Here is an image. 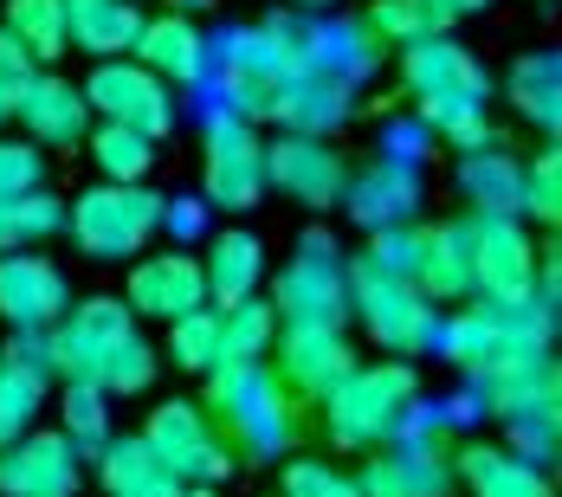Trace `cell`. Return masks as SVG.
Instances as JSON below:
<instances>
[{
    "label": "cell",
    "instance_id": "obj_1",
    "mask_svg": "<svg viewBox=\"0 0 562 497\" xmlns=\"http://www.w3.org/2000/svg\"><path fill=\"white\" fill-rule=\"evenodd\" d=\"M207 420L221 427L233 452L272 459L297 433V394L266 369V362H214L207 369Z\"/></svg>",
    "mask_w": 562,
    "mask_h": 497
},
{
    "label": "cell",
    "instance_id": "obj_2",
    "mask_svg": "<svg viewBox=\"0 0 562 497\" xmlns=\"http://www.w3.org/2000/svg\"><path fill=\"white\" fill-rule=\"evenodd\" d=\"M420 400V375L407 362H356L330 394H324V433L342 452H375V445L401 440L407 414Z\"/></svg>",
    "mask_w": 562,
    "mask_h": 497
},
{
    "label": "cell",
    "instance_id": "obj_3",
    "mask_svg": "<svg viewBox=\"0 0 562 497\" xmlns=\"http://www.w3.org/2000/svg\"><path fill=\"white\" fill-rule=\"evenodd\" d=\"M550 336H557V310L550 304H492V297H479V304H459L447 324L434 330L440 342V355H447L459 375H492L498 362L510 355H530V349H550Z\"/></svg>",
    "mask_w": 562,
    "mask_h": 497
},
{
    "label": "cell",
    "instance_id": "obj_4",
    "mask_svg": "<svg viewBox=\"0 0 562 497\" xmlns=\"http://www.w3.org/2000/svg\"><path fill=\"white\" fill-rule=\"evenodd\" d=\"M349 278V317L369 330V342L394 355V362H407V355H420V349H434V330H440V317H434V304L414 291V278L401 272H382L375 259H349L342 266Z\"/></svg>",
    "mask_w": 562,
    "mask_h": 497
},
{
    "label": "cell",
    "instance_id": "obj_5",
    "mask_svg": "<svg viewBox=\"0 0 562 497\" xmlns=\"http://www.w3.org/2000/svg\"><path fill=\"white\" fill-rule=\"evenodd\" d=\"M162 226V194L143 181H98L65 207V233L78 239L85 259H136Z\"/></svg>",
    "mask_w": 562,
    "mask_h": 497
},
{
    "label": "cell",
    "instance_id": "obj_6",
    "mask_svg": "<svg viewBox=\"0 0 562 497\" xmlns=\"http://www.w3.org/2000/svg\"><path fill=\"white\" fill-rule=\"evenodd\" d=\"M401 84H407V98H414V111L420 123L440 136L452 116L465 111H485V98H492V78H485V65L465 53L452 33H434V39H414V46H401Z\"/></svg>",
    "mask_w": 562,
    "mask_h": 497
},
{
    "label": "cell",
    "instance_id": "obj_7",
    "mask_svg": "<svg viewBox=\"0 0 562 497\" xmlns=\"http://www.w3.org/2000/svg\"><path fill=\"white\" fill-rule=\"evenodd\" d=\"M272 310H279V324L342 330V317H349V278H342L337 239L324 226H311L297 239V259L272 278Z\"/></svg>",
    "mask_w": 562,
    "mask_h": 497
},
{
    "label": "cell",
    "instance_id": "obj_8",
    "mask_svg": "<svg viewBox=\"0 0 562 497\" xmlns=\"http://www.w3.org/2000/svg\"><path fill=\"white\" fill-rule=\"evenodd\" d=\"M401 433H407L401 445L389 440V445L369 452V465L356 472V492L362 497H447L452 492V440H447V427L420 420V407H414Z\"/></svg>",
    "mask_w": 562,
    "mask_h": 497
},
{
    "label": "cell",
    "instance_id": "obj_9",
    "mask_svg": "<svg viewBox=\"0 0 562 497\" xmlns=\"http://www.w3.org/2000/svg\"><path fill=\"white\" fill-rule=\"evenodd\" d=\"M143 440H149V452L169 465L181 485H221L239 465V452L221 440V427L207 420L201 400H162V407H149Z\"/></svg>",
    "mask_w": 562,
    "mask_h": 497
},
{
    "label": "cell",
    "instance_id": "obj_10",
    "mask_svg": "<svg viewBox=\"0 0 562 497\" xmlns=\"http://www.w3.org/2000/svg\"><path fill=\"white\" fill-rule=\"evenodd\" d=\"M78 91H85V104L104 116V123H123V129L149 136V143H162V136L175 129L169 84H162L143 58H98L91 78H85Z\"/></svg>",
    "mask_w": 562,
    "mask_h": 497
},
{
    "label": "cell",
    "instance_id": "obj_11",
    "mask_svg": "<svg viewBox=\"0 0 562 497\" xmlns=\"http://www.w3.org/2000/svg\"><path fill=\"white\" fill-rule=\"evenodd\" d=\"M46 336H53V375H65V382H98L104 362L136 336V317H130L123 297H85V304H65V317Z\"/></svg>",
    "mask_w": 562,
    "mask_h": 497
},
{
    "label": "cell",
    "instance_id": "obj_12",
    "mask_svg": "<svg viewBox=\"0 0 562 497\" xmlns=\"http://www.w3.org/2000/svg\"><path fill=\"white\" fill-rule=\"evenodd\" d=\"M472 221V214H465ZM537 239L517 214H485L472 221V291L492 304H530L537 297Z\"/></svg>",
    "mask_w": 562,
    "mask_h": 497
},
{
    "label": "cell",
    "instance_id": "obj_13",
    "mask_svg": "<svg viewBox=\"0 0 562 497\" xmlns=\"http://www.w3.org/2000/svg\"><path fill=\"white\" fill-rule=\"evenodd\" d=\"M207 207H226V214H246V207H259L266 201V143H259V129L252 123H239V116L226 111H207Z\"/></svg>",
    "mask_w": 562,
    "mask_h": 497
},
{
    "label": "cell",
    "instance_id": "obj_14",
    "mask_svg": "<svg viewBox=\"0 0 562 497\" xmlns=\"http://www.w3.org/2000/svg\"><path fill=\"white\" fill-rule=\"evenodd\" d=\"M214 91H221V111L239 116V123H259V116L272 111V91H279L284 65L279 53L266 46V33L259 26H233L221 33V46H214Z\"/></svg>",
    "mask_w": 562,
    "mask_h": 497
},
{
    "label": "cell",
    "instance_id": "obj_15",
    "mask_svg": "<svg viewBox=\"0 0 562 497\" xmlns=\"http://www.w3.org/2000/svg\"><path fill=\"white\" fill-rule=\"evenodd\" d=\"M407 278L427 304L472 297V221L407 226Z\"/></svg>",
    "mask_w": 562,
    "mask_h": 497
},
{
    "label": "cell",
    "instance_id": "obj_16",
    "mask_svg": "<svg viewBox=\"0 0 562 497\" xmlns=\"http://www.w3.org/2000/svg\"><path fill=\"white\" fill-rule=\"evenodd\" d=\"M349 162L342 149H330V136H279L266 143V188H279L284 201H304V207H337Z\"/></svg>",
    "mask_w": 562,
    "mask_h": 497
},
{
    "label": "cell",
    "instance_id": "obj_17",
    "mask_svg": "<svg viewBox=\"0 0 562 497\" xmlns=\"http://www.w3.org/2000/svg\"><path fill=\"white\" fill-rule=\"evenodd\" d=\"M78 485H85V465L65 433L33 427L13 445H0V497H78Z\"/></svg>",
    "mask_w": 562,
    "mask_h": 497
},
{
    "label": "cell",
    "instance_id": "obj_18",
    "mask_svg": "<svg viewBox=\"0 0 562 497\" xmlns=\"http://www.w3.org/2000/svg\"><path fill=\"white\" fill-rule=\"evenodd\" d=\"M130 317H149V324H175L188 310L207 304V278L194 252H149L130 266V291H123Z\"/></svg>",
    "mask_w": 562,
    "mask_h": 497
},
{
    "label": "cell",
    "instance_id": "obj_19",
    "mask_svg": "<svg viewBox=\"0 0 562 497\" xmlns=\"http://www.w3.org/2000/svg\"><path fill=\"white\" fill-rule=\"evenodd\" d=\"M71 304V284L40 252H0V324L7 330H53Z\"/></svg>",
    "mask_w": 562,
    "mask_h": 497
},
{
    "label": "cell",
    "instance_id": "obj_20",
    "mask_svg": "<svg viewBox=\"0 0 562 497\" xmlns=\"http://www.w3.org/2000/svg\"><path fill=\"white\" fill-rule=\"evenodd\" d=\"M356 84H342L330 71H317V65H297V71H284L279 91H272V123H279L284 136H337L349 111H356V98H349Z\"/></svg>",
    "mask_w": 562,
    "mask_h": 497
},
{
    "label": "cell",
    "instance_id": "obj_21",
    "mask_svg": "<svg viewBox=\"0 0 562 497\" xmlns=\"http://www.w3.org/2000/svg\"><path fill=\"white\" fill-rule=\"evenodd\" d=\"M272 355H279V369H272V375H279L297 400H324V394L356 369V355H349L342 330H311V324H279Z\"/></svg>",
    "mask_w": 562,
    "mask_h": 497
},
{
    "label": "cell",
    "instance_id": "obj_22",
    "mask_svg": "<svg viewBox=\"0 0 562 497\" xmlns=\"http://www.w3.org/2000/svg\"><path fill=\"white\" fill-rule=\"evenodd\" d=\"M342 207H349V221L362 226V233L407 226L414 214H420V174H414L407 162L375 156L369 168H356V174L342 181Z\"/></svg>",
    "mask_w": 562,
    "mask_h": 497
},
{
    "label": "cell",
    "instance_id": "obj_23",
    "mask_svg": "<svg viewBox=\"0 0 562 497\" xmlns=\"http://www.w3.org/2000/svg\"><path fill=\"white\" fill-rule=\"evenodd\" d=\"M452 478L472 497H557V478L543 465H530L510 445H485V440L452 445Z\"/></svg>",
    "mask_w": 562,
    "mask_h": 497
},
{
    "label": "cell",
    "instance_id": "obj_24",
    "mask_svg": "<svg viewBox=\"0 0 562 497\" xmlns=\"http://www.w3.org/2000/svg\"><path fill=\"white\" fill-rule=\"evenodd\" d=\"M162 84H207V65H214V39L188 20V13H162V20H143L136 33V53Z\"/></svg>",
    "mask_w": 562,
    "mask_h": 497
},
{
    "label": "cell",
    "instance_id": "obj_25",
    "mask_svg": "<svg viewBox=\"0 0 562 497\" xmlns=\"http://www.w3.org/2000/svg\"><path fill=\"white\" fill-rule=\"evenodd\" d=\"M20 123H26V143H85V129H91V104H85V91L71 84V78H58V71H33V84L20 91Z\"/></svg>",
    "mask_w": 562,
    "mask_h": 497
},
{
    "label": "cell",
    "instance_id": "obj_26",
    "mask_svg": "<svg viewBox=\"0 0 562 497\" xmlns=\"http://www.w3.org/2000/svg\"><path fill=\"white\" fill-rule=\"evenodd\" d=\"M479 400H485V414H530V407H557V355L550 349H530V355H510L498 362L492 375H479Z\"/></svg>",
    "mask_w": 562,
    "mask_h": 497
},
{
    "label": "cell",
    "instance_id": "obj_27",
    "mask_svg": "<svg viewBox=\"0 0 562 497\" xmlns=\"http://www.w3.org/2000/svg\"><path fill=\"white\" fill-rule=\"evenodd\" d=\"M91 459H98V485H104V497H175L181 492V478L149 452L143 433H111Z\"/></svg>",
    "mask_w": 562,
    "mask_h": 497
},
{
    "label": "cell",
    "instance_id": "obj_28",
    "mask_svg": "<svg viewBox=\"0 0 562 497\" xmlns=\"http://www.w3.org/2000/svg\"><path fill=\"white\" fill-rule=\"evenodd\" d=\"M459 194L472 201V221H485V214H517L524 221V162L505 143L465 149L459 156Z\"/></svg>",
    "mask_w": 562,
    "mask_h": 497
},
{
    "label": "cell",
    "instance_id": "obj_29",
    "mask_svg": "<svg viewBox=\"0 0 562 497\" xmlns=\"http://www.w3.org/2000/svg\"><path fill=\"white\" fill-rule=\"evenodd\" d=\"M201 278H207V297H214L221 310L259 297V284H266V239L246 233V226L214 233V246H207V259H201Z\"/></svg>",
    "mask_w": 562,
    "mask_h": 497
},
{
    "label": "cell",
    "instance_id": "obj_30",
    "mask_svg": "<svg viewBox=\"0 0 562 497\" xmlns=\"http://www.w3.org/2000/svg\"><path fill=\"white\" fill-rule=\"evenodd\" d=\"M65 33L91 58H130L143 13H136V0H65Z\"/></svg>",
    "mask_w": 562,
    "mask_h": 497
},
{
    "label": "cell",
    "instance_id": "obj_31",
    "mask_svg": "<svg viewBox=\"0 0 562 497\" xmlns=\"http://www.w3.org/2000/svg\"><path fill=\"white\" fill-rule=\"evenodd\" d=\"M505 98H510V111L524 116V123H537L543 136H557V116H562V58L550 53V46H543V53L510 58Z\"/></svg>",
    "mask_w": 562,
    "mask_h": 497
},
{
    "label": "cell",
    "instance_id": "obj_32",
    "mask_svg": "<svg viewBox=\"0 0 562 497\" xmlns=\"http://www.w3.org/2000/svg\"><path fill=\"white\" fill-rule=\"evenodd\" d=\"M311 65L342 78V84H356V78H369L382 65V39L362 20H311Z\"/></svg>",
    "mask_w": 562,
    "mask_h": 497
},
{
    "label": "cell",
    "instance_id": "obj_33",
    "mask_svg": "<svg viewBox=\"0 0 562 497\" xmlns=\"http://www.w3.org/2000/svg\"><path fill=\"white\" fill-rule=\"evenodd\" d=\"M0 33H13L33 65H53V58L71 53V33H65V0H7V26Z\"/></svg>",
    "mask_w": 562,
    "mask_h": 497
},
{
    "label": "cell",
    "instance_id": "obj_34",
    "mask_svg": "<svg viewBox=\"0 0 562 497\" xmlns=\"http://www.w3.org/2000/svg\"><path fill=\"white\" fill-rule=\"evenodd\" d=\"M58 233H65V207H58L46 188L0 201V252H33V246H46Z\"/></svg>",
    "mask_w": 562,
    "mask_h": 497
},
{
    "label": "cell",
    "instance_id": "obj_35",
    "mask_svg": "<svg viewBox=\"0 0 562 497\" xmlns=\"http://www.w3.org/2000/svg\"><path fill=\"white\" fill-rule=\"evenodd\" d=\"M272 342H279V310L266 297H246V304L221 310V362H266Z\"/></svg>",
    "mask_w": 562,
    "mask_h": 497
},
{
    "label": "cell",
    "instance_id": "obj_36",
    "mask_svg": "<svg viewBox=\"0 0 562 497\" xmlns=\"http://www.w3.org/2000/svg\"><path fill=\"white\" fill-rule=\"evenodd\" d=\"M362 26H369L382 46H414V39H434V33H447L452 13L440 7V0H375Z\"/></svg>",
    "mask_w": 562,
    "mask_h": 497
},
{
    "label": "cell",
    "instance_id": "obj_37",
    "mask_svg": "<svg viewBox=\"0 0 562 497\" xmlns=\"http://www.w3.org/2000/svg\"><path fill=\"white\" fill-rule=\"evenodd\" d=\"M46 407V375L26 369L20 355H0V445H13L20 433H33Z\"/></svg>",
    "mask_w": 562,
    "mask_h": 497
},
{
    "label": "cell",
    "instance_id": "obj_38",
    "mask_svg": "<svg viewBox=\"0 0 562 497\" xmlns=\"http://www.w3.org/2000/svg\"><path fill=\"white\" fill-rule=\"evenodd\" d=\"M85 143H91V162H98L104 181H149V168H156V143L136 136V129H123V123L85 129Z\"/></svg>",
    "mask_w": 562,
    "mask_h": 497
},
{
    "label": "cell",
    "instance_id": "obj_39",
    "mask_svg": "<svg viewBox=\"0 0 562 497\" xmlns=\"http://www.w3.org/2000/svg\"><path fill=\"white\" fill-rule=\"evenodd\" d=\"M58 433L78 452H98L111 440V394L98 382H65V394H58Z\"/></svg>",
    "mask_w": 562,
    "mask_h": 497
},
{
    "label": "cell",
    "instance_id": "obj_40",
    "mask_svg": "<svg viewBox=\"0 0 562 497\" xmlns=\"http://www.w3.org/2000/svg\"><path fill=\"white\" fill-rule=\"evenodd\" d=\"M169 362L188 369V375H207L221 362V310L214 304H201V310H188V317L169 324Z\"/></svg>",
    "mask_w": 562,
    "mask_h": 497
},
{
    "label": "cell",
    "instance_id": "obj_41",
    "mask_svg": "<svg viewBox=\"0 0 562 497\" xmlns=\"http://www.w3.org/2000/svg\"><path fill=\"white\" fill-rule=\"evenodd\" d=\"M557 214H562V156L557 149H537L524 162V221L557 226Z\"/></svg>",
    "mask_w": 562,
    "mask_h": 497
},
{
    "label": "cell",
    "instance_id": "obj_42",
    "mask_svg": "<svg viewBox=\"0 0 562 497\" xmlns=\"http://www.w3.org/2000/svg\"><path fill=\"white\" fill-rule=\"evenodd\" d=\"M279 497H362L356 472H342L330 459H291L279 478Z\"/></svg>",
    "mask_w": 562,
    "mask_h": 497
},
{
    "label": "cell",
    "instance_id": "obj_43",
    "mask_svg": "<svg viewBox=\"0 0 562 497\" xmlns=\"http://www.w3.org/2000/svg\"><path fill=\"white\" fill-rule=\"evenodd\" d=\"M156 369H162V355H156V349H149V342H143V336H130V342H123V349H116L111 362H104V375H98V387H104V394H143V387L156 382Z\"/></svg>",
    "mask_w": 562,
    "mask_h": 497
},
{
    "label": "cell",
    "instance_id": "obj_44",
    "mask_svg": "<svg viewBox=\"0 0 562 497\" xmlns=\"http://www.w3.org/2000/svg\"><path fill=\"white\" fill-rule=\"evenodd\" d=\"M505 433H510V452H517V459H530V465H543V472H550V459H557V407L510 414Z\"/></svg>",
    "mask_w": 562,
    "mask_h": 497
},
{
    "label": "cell",
    "instance_id": "obj_45",
    "mask_svg": "<svg viewBox=\"0 0 562 497\" xmlns=\"http://www.w3.org/2000/svg\"><path fill=\"white\" fill-rule=\"evenodd\" d=\"M40 181H46V156H40V143H26V136H0V201L33 194Z\"/></svg>",
    "mask_w": 562,
    "mask_h": 497
},
{
    "label": "cell",
    "instance_id": "obj_46",
    "mask_svg": "<svg viewBox=\"0 0 562 497\" xmlns=\"http://www.w3.org/2000/svg\"><path fill=\"white\" fill-rule=\"evenodd\" d=\"M33 71H40V65H33V53H26L13 33H0V104H7V111L20 104V91L33 84Z\"/></svg>",
    "mask_w": 562,
    "mask_h": 497
},
{
    "label": "cell",
    "instance_id": "obj_47",
    "mask_svg": "<svg viewBox=\"0 0 562 497\" xmlns=\"http://www.w3.org/2000/svg\"><path fill=\"white\" fill-rule=\"evenodd\" d=\"M207 201H194V194H175V201H162V233H175V239H201L207 233Z\"/></svg>",
    "mask_w": 562,
    "mask_h": 497
},
{
    "label": "cell",
    "instance_id": "obj_48",
    "mask_svg": "<svg viewBox=\"0 0 562 497\" xmlns=\"http://www.w3.org/2000/svg\"><path fill=\"white\" fill-rule=\"evenodd\" d=\"M427 143H434V129H427V123H420V116H414V123H394L389 136H382V149H389V162H427Z\"/></svg>",
    "mask_w": 562,
    "mask_h": 497
},
{
    "label": "cell",
    "instance_id": "obj_49",
    "mask_svg": "<svg viewBox=\"0 0 562 497\" xmlns=\"http://www.w3.org/2000/svg\"><path fill=\"white\" fill-rule=\"evenodd\" d=\"M440 7H447L452 20H459V13H479V7H492V0H440Z\"/></svg>",
    "mask_w": 562,
    "mask_h": 497
},
{
    "label": "cell",
    "instance_id": "obj_50",
    "mask_svg": "<svg viewBox=\"0 0 562 497\" xmlns=\"http://www.w3.org/2000/svg\"><path fill=\"white\" fill-rule=\"evenodd\" d=\"M175 497H221V485H181Z\"/></svg>",
    "mask_w": 562,
    "mask_h": 497
},
{
    "label": "cell",
    "instance_id": "obj_51",
    "mask_svg": "<svg viewBox=\"0 0 562 497\" xmlns=\"http://www.w3.org/2000/svg\"><path fill=\"white\" fill-rule=\"evenodd\" d=\"M291 7H297V13H317V7H330V0H291Z\"/></svg>",
    "mask_w": 562,
    "mask_h": 497
},
{
    "label": "cell",
    "instance_id": "obj_52",
    "mask_svg": "<svg viewBox=\"0 0 562 497\" xmlns=\"http://www.w3.org/2000/svg\"><path fill=\"white\" fill-rule=\"evenodd\" d=\"M201 7H214V0H181V13H201Z\"/></svg>",
    "mask_w": 562,
    "mask_h": 497
},
{
    "label": "cell",
    "instance_id": "obj_53",
    "mask_svg": "<svg viewBox=\"0 0 562 497\" xmlns=\"http://www.w3.org/2000/svg\"><path fill=\"white\" fill-rule=\"evenodd\" d=\"M0 116H7V104H0Z\"/></svg>",
    "mask_w": 562,
    "mask_h": 497
}]
</instances>
